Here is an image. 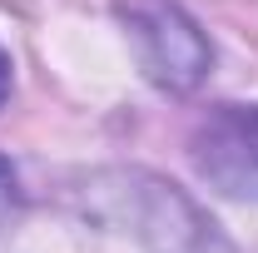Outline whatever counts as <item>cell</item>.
Wrapping results in <instances>:
<instances>
[{
	"label": "cell",
	"instance_id": "3",
	"mask_svg": "<svg viewBox=\"0 0 258 253\" xmlns=\"http://www.w3.org/2000/svg\"><path fill=\"white\" fill-rule=\"evenodd\" d=\"M124 189L129 223L154 253H233L219 223L204 219L174 184H164L154 174H124Z\"/></svg>",
	"mask_w": 258,
	"mask_h": 253
},
{
	"label": "cell",
	"instance_id": "5",
	"mask_svg": "<svg viewBox=\"0 0 258 253\" xmlns=\"http://www.w3.org/2000/svg\"><path fill=\"white\" fill-rule=\"evenodd\" d=\"M10 70H15V65H10L5 50H0V104H5V95H10Z\"/></svg>",
	"mask_w": 258,
	"mask_h": 253
},
{
	"label": "cell",
	"instance_id": "1",
	"mask_svg": "<svg viewBox=\"0 0 258 253\" xmlns=\"http://www.w3.org/2000/svg\"><path fill=\"white\" fill-rule=\"evenodd\" d=\"M129 30V45L139 55V70L149 75V85L164 95H194L209 80L214 65V45L204 25L194 20L184 5L174 0H134L119 10Z\"/></svg>",
	"mask_w": 258,
	"mask_h": 253
},
{
	"label": "cell",
	"instance_id": "2",
	"mask_svg": "<svg viewBox=\"0 0 258 253\" xmlns=\"http://www.w3.org/2000/svg\"><path fill=\"white\" fill-rule=\"evenodd\" d=\"M189 159L209 189L258 204V104H214L189 134Z\"/></svg>",
	"mask_w": 258,
	"mask_h": 253
},
{
	"label": "cell",
	"instance_id": "4",
	"mask_svg": "<svg viewBox=\"0 0 258 253\" xmlns=\"http://www.w3.org/2000/svg\"><path fill=\"white\" fill-rule=\"evenodd\" d=\"M20 214V179H15V169H10V159L0 154V228Z\"/></svg>",
	"mask_w": 258,
	"mask_h": 253
}]
</instances>
